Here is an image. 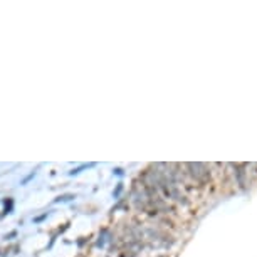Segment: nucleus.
I'll return each instance as SVG.
<instances>
[{"label": "nucleus", "instance_id": "nucleus-1", "mask_svg": "<svg viewBox=\"0 0 257 257\" xmlns=\"http://www.w3.org/2000/svg\"><path fill=\"white\" fill-rule=\"evenodd\" d=\"M74 198V195H62V197H59L56 202H69V200H72Z\"/></svg>", "mask_w": 257, "mask_h": 257}]
</instances>
